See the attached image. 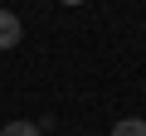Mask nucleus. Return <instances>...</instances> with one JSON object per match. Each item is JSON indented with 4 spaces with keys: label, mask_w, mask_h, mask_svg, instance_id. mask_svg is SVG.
Listing matches in <instances>:
<instances>
[{
    "label": "nucleus",
    "mask_w": 146,
    "mask_h": 136,
    "mask_svg": "<svg viewBox=\"0 0 146 136\" xmlns=\"http://www.w3.org/2000/svg\"><path fill=\"white\" fill-rule=\"evenodd\" d=\"M25 39V29H20V15L15 10H0V49H15Z\"/></svg>",
    "instance_id": "f257e3e1"
},
{
    "label": "nucleus",
    "mask_w": 146,
    "mask_h": 136,
    "mask_svg": "<svg viewBox=\"0 0 146 136\" xmlns=\"http://www.w3.org/2000/svg\"><path fill=\"white\" fill-rule=\"evenodd\" d=\"M0 136H44L34 121H5V126H0Z\"/></svg>",
    "instance_id": "7ed1b4c3"
},
{
    "label": "nucleus",
    "mask_w": 146,
    "mask_h": 136,
    "mask_svg": "<svg viewBox=\"0 0 146 136\" xmlns=\"http://www.w3.org/2000/svg\"><path fill=\"white\" fill-rule=\"evenodd\" d=\"M112 136H146V117H122L112 126Z\"/></svg>",
    "instance_id": "f03ea898"
},
{
    "label": "nucleus",
    "mask_w": 146,
    "mask_h": 136,
    "mask_svg": "<svg viewBox=\"0 0 146 136\" xmlns=\"http://www.w3.org/2000/svg\"><path fill=\"white\" fill-rule=\"evenodd\" d=\"M63 5H83V0H63Z\"/></svg>",
    "instance_id": "20e7f679"
}]
</instances>
